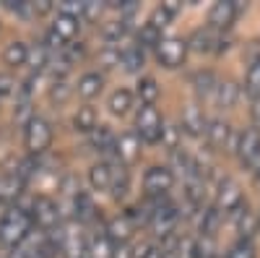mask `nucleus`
<instances>
[{
	"instance_id": "obj_1",
	"label": "nucleus",
	"mask_w": 260,
	"mask_h": 258,
	"mask_svg": "<svg viewBox=\"0 0 260 258\" xmlns=\"http://www.w3.org/2000/svg\"><path fill=\"white\" fill-rule=\"evenodd\" d=\"M34 232V222L29 217V209L24 206H8L0 217V245L6 248H21L26 243V238Z\"/></svg>"
},
{
	"instance_id": "obj_2",
	"label": "nucleus",
	"mask_w": 260,
	"mask_h": 258,
	"mask_svg": "<svg viewBox=\"0 0 260 258\" xmlns=\"http://www.w3.org/2000/svg\"><path fill=\"white\" fill-rule=\"evenodd\" d=\"M29 217L39 232H52L62 224V211L60 204H55L50 196H34L29 206Z\"/></svg>"
},
{
	"instance_id": "obj_3",
	"label": "nucleus",
	"mask_w": 260,
	"mask_h": 258,
	"mask_svg": "<svg viewBox=\"0 0 260 258\" xmlns=\"http://www.w3.org/2000/svg\"><path fill=\"white\" fill-rule=\"evenodd\" d=\"M52 123L42 115H34L29 120V125L24 128V144H26V152L31 157H39L45 154L47 149L52 146Z\"/></svg>"
},
{
	"instance_id": "obj_4",
	"label": "nucleus",
	"mask_w": 260,
	"mask_h": 258,
	"mask_svg": "<svg viewBox=\"0 0 260 258\" xmlns=\"http://www.w3.org/2000/svg\"><path fill=\"white\" fill-rule=\"evenodd\" d=\"M136 133L143 144L154 146L161 141V133H164V118L161 112L156 110L154 104H141V110L136 115Z\"/></svg>"
},
{
	"instance_id": "obj_5",
	"label": "nucleus",
	"mask_w": 260,
	"mask_h": 258,
	"mask_svg": "<svg viewBox=\"0 0 260 258\" xmlns=\"http://www.w3.org/2000/svg\"><path fill=\"white\" fill-rule=\"evenodd\" d=\"M177 224H180V206L172 204V201H167V198L159 201V206L154 209V214H151V219H148L151 232H154L156 238L167 240L169 235L177 232Z\"/></svg>"
},
{
	"instance_id": "obj_6",
	"label": "nucleus",
	"mask_w": 260,
	"mask_h": 258,
	"mask_svg": "<svg viewBox=\"0 0 260 258\" xmlns=\"http://www.w3.org/2000/svg\"><path fill=\"white\" fill-rule=\"evenodd\" d=\"M154 52H156V60H159L161 68L175 71L187 58V39H182V37H161V42L156 45Z\"/></svg>"
},
{
	"instance_id": "obj_7",
	"label": "nucleus",
	"mask_w": 260,
	"mask_h": 258,
	"mask_svg": "<svg viewBox=\"0 0 260 258\" xmlns=\"http://www.w3.org/2000/svg\"><path fill=\"white\" fill-rule=\"evenodd\" d=\"M175 185V175L167 164H154L146 169L143 175V190L146 198H167V193Z\"/></svg>"
},
{
	"instance_id": "obj_8",
	"label": "nucleus",
	"mask_w": 260,
	"mask_h": 258,
	"mask_svg": "<svg viewBox=\"0 0 260 258\" xmlns=\"http://www.w3.org/2000/svg\"><path fill=\"white\" fill-rule=\"evenodd\" d=\"M245 201L242 196V185L237 183L234 178H221L219 180V188H216V196H213V209L221 214V217H226V214L240 206Z\"/></svg>"
},
{
	"instance_id": "obj_9",
	"label": "nucleus",
	"mask_w": 260,
	"mask_h": 258,
	"mask_svg": "<svg viewBox=\"0 0 260 258\" xmlns=\"http://www.w3.org/2000/svg\"><path fill=\"white\" fill-rule=\"evenodd\" d=\"M240 8L242 6L237 3V0H216V3L211 6V11H208V26L213 32H226L234 24Z\"/></svg>"
},
{
	"instance_id": "obj_10",
	"label": "nucleus",
	"mask_w": 260,
	"mask_h": 258,
	"mask_svg": "<svg viewBox=\"0 0 260 258\" xmlns=\"http://www.w3.org/2000/svg\"><path fill=\"white\" fill-rule=\"evenodd\" d=\"M206 144L211 152H229V146H232V138H234V131H232V125L221 118H213L208 120L206 125Z\"/></svg>"
},
{
	"instance_id": "obj_11",
	"label": "nucleus",
	"mask_w": 260,
	"mask_h": 258,
	"mask_svg": "<svg viewBox=\"0 0 260 258\" xmlns=\"http://www.w3.org/2000/svg\"><path fill=\"white\" fill-rule=\"evenodd\" d=\"M221 34L219 32H213L211 26H201V29H195L187 39V50L192 52H201V55H208V52H216L219 55V47H221Z\"/></svg>"
},
{
	"instance_id": "obj_12",
	"label": "nucleus",
	"mask_w": 260,
	"mask_h": 258,
	"mask_svg": "<svg viewBox=\"0 0 260 258\" xmlns=\"http://www.w3.org/2000/svg\"><path fill=\"white\" fill-rule=\"evenodd\" d=\"M60 255L62 258H89L86 255V238L73 224L62 222V240H60Z\"/></svg>"
},
{
	"instance_id": "obj_13",
	"label": "nucleus",
	"mask_w": 260,
	"mask_h": 258,
	"mask_svg": "<svg viewBox=\"0 0 260 258\" xmlns=\"http://www.w3.org/2000/svg\"><path fill=\"white\" fill-rule=\"evenodd\" d=\"M141 146H143V141L138 138V133L136 131H125V133H120L117 136V141H115V157H117V162L120 164H133L138 157H141Z\"/></svg>"
},
{
	"instance_id": "obj_14",
	"label": "nucleus",
	"mask_w": 260,
	"mask_h": 258,
	"mask_svg": "<svg viewBox=\"0 0 260 258\" xmlns=\"http://www.w3.org/2000/svg\"><path fill=\"white\" fill-rule=\"evenodd\" d=\"M257 152H260V128L250 125V128H245V131H240V136H237L234 157L240 159V164L245 167Z\"/></svg>"
},
{
	"instance_id": "obj_15",
	"label": "nucleus",
	"mask_w": 260,
	"mask_h": 258,
	"mask_svg": "<svg viewBox=\"0 0 260 258\" xmlns=\"http://www.w3.org/2000/svg\"><path fill=\"white\" fill-rule=\"evenodd\" d=\"M115 141H117V136L112 133L110 125H96L94 131L89 133L91 149H96L102 157H107L104 162H117V157H115Z\"/></svg>"
},
{
	"instance_id": "obj_16",
	"label": "nucleus",
	"mask_w": 260,
	"mask_h": 258,
	"mask_svg": "<svg viewBox=\"0 0 260 258\" xmlns=\"http://www.w3.org/2000/svg\"><path fill=\"white\" fill-rule=\"evenodd\" d=\"M206 125H208V118L203 115V110L198 104H187L182 110V118H180V131L192 136V138H201L206 133Z\"/></svg>"
},
{
	"instance_id": "obj_17",
	"label": "nucleus",
	"mask_w": 260,
	"mask_h": 258,
	"mask_svg": "<svg viewBox=\"0 0 260 258\" xmlns=\"http://www.w3.org/2000/svg\"><path fill=\"white\" fill-rule=\"evenodd\" d=\"M104 232H107V238H110L115 245H127L130 238H133V232H136V224L130 222L125 214H117V217H112L110 222L104 224Z\"/></svg>"
},
{
	"instance_id": "obj_18",
	"label": "nucleus",
	"mask_w": 260,
	"mask_h": 258,
	"mask_svg": "<svg viewBox=\"0 0 260 258\" xmlns=\"http://www.w3.org/2000/svg\"><path fill=\"white\" fill-rule=\"evenodd\" d=\"M26 183L21 180L13 169L8 172H0V204H13L21 198V193H24Z\"/></svg>"
},
{
	"instance_id": "obj_19",
	"label": "nucleus",
	"mask_w": 260,
	"mask_h": 258,
	"mask_svg": "<svg viewBox=\"0 0 260 258\" xmlns=\"http://www.w3.org/2000/svg\"><path fill=\"white\" fill-rule=\"evenodd\" d=\"M112 250H115V243L107 238L104 227L94 230L89 238H86V255L89 258H112Z\"/></svg>"
},
{
	"instance_id": "obj_20",
	"label": "nucleus",
	"mask_w": 260,
	"mask_h": 258,
	"mask_svg": "<svg viewBox=\"0 0 260 258\" xmlns=\"http://www.w3.org/2000/svg\"><path fill=\"white\" fill-rule=\"evenodd\" d=\"M71 204H73V222H78V224H91V222L96 219V204H94V198H91L86 190H81Z\"/></svg>"
},
{
	"instance_id": "obj_21",
	"label": "nucleus",
	"mask_w": 260,
	"mask_h": 258,
	"mask_svg": "<svg viewBox=\"0 0 260 258\" xmlns=\"http://www.w3.org/2000/svg\"><path fill=\"white\" fill-rule=\"evenodd\" d=\"M102 89H104V76L99 73V71H89V73H83L81 78H78V83H76V92H78V97L81 99H96L99 94H102Z\"/></svg>"
},
{
	"instance_id": "obj_22",
	"label": "nucleus",
	"mask_w": 260,
	"mask_h": 258,
	"mask_svg": "<svg viewBox=\"0 0 260 258\" xmlns=\"http://www.w3.org/2000/svg\"><path fill=\"white\" fill-rule=\"evenodd\" d=\"M221 214L213 209V204L203 206L198 211V235H203V238H216V232H219L221 227Z\"/></svg>"
},
{
	"instance_id": "obj_23",
	"label": "nucleus",
	"mask_w": 260,
	"mask_h": 258,
	"mask_svg": "<svg viewBox=\"0 0 260 258\" xmlns=\"http://www.w3.org/2000/svg\"><path fill=\"white\" fill-rule=\"evenodd\" d=\"M112 164V180H110V193H112V198L115 201H122L127 196V190H130V172L125 164L120 162H110Z\"/></svg>"
},
{
	"instance_id": "obj_24",
	"label": "nucleus",
	"mask_w": 260,
	"mask_h": 258,
	"mask_svg": "<svg viewBox=\"0 0 260 258\" xmlns=\"http://www.w3.org/2000/svg\"><path fill=\"white\" fill-rule=\"evenodd\" d=\"M213 99H216V107H219V110H232V107L237 104V99H240V86H237V81H232V78L219 81Z\"/></svg>"
},
{
	"instance_id": "obj_25",
	"label": "nucleus",
	"mask_w": 260,
	"mask_h": 258,
	"mask_svg": "<svg viewBox=\"0 0 260 258\" xmlns=\"http://www.w3.org/2000/svg\"><path fill=\"white\" fill-rule=\"evenodd\" d=\"M120 66L125 73H138L146 66V52L138 45H127L120 50Z\"/></svg>"
},
{
	"instance_id": "obj_26",
	"label": "nucleus",
	"mask_w": 260,
	"mask_h": 258,
	"mask_svg": "<svg viewBox=\"0 0 260 258\" xmlns=\"http://www.w3.org/2000/svg\"><path fill=\"white\" fill-rule=\"evenodd\" d=\"M216 86H219V78H216L213 71H198L192 73V89L198 99H208L216 94Z\"/></svg>"
},
{
	"instance_id": "obj_27",
	"label": "nucleus",
	"mask_w": 260,
	"mask_h": 258,
	"mask_svg": "<svg viewBox=\"0 0 260 258\" xmlns=\"http://www.w3.org/2000/svg\"><path fill=\"white\" fill-rule=\"evenodd\" d=\"M62 42H71L78 32H81V18H73V16H65V13H57L52 26H50Z\"/></svg>"
},
{
	"instance_id": "obj_28",
	"label": "nucleus",
	"mask_w": 260,
	"mask_h": 258,
	"mask_svg": "<svg viewBox=\"0 0 260 258\" xmlns=\"http://www.w3.org/2000/svg\"><path fill=\"white\" fill-rule=\"evenodd\" d=\"M26 55H29V45L21 39H13L6 45L3 50V63L8 68H18V66H26Z\"/></svg>"
},
{
	"instance_id": "obj_29",
	"label": "nucleus",
	"mask_w": 260,
	"mask_h": 258,
	"mask_svg": "<svg viewBox=\"0 0 260 258\" xmlns=\"http://www.w3.org/2000/svg\"><path fill=\"white\" fill-rule=\"evenodd\" d=\"M96 125H99V118H96V110H94V107H91V104L78 107L76 115H73V128H76V131L89 136Z\"/></svg>"
},
{
	"instance_id": "obj_30",
	"label": "nucleus",
	"mask_w": 260,
	"mask_h": 258,
	"mask_svg": "<svg viewBox=\"0 0 260 258\" xmlns=\"http://www.w3.org/2000/svg\"><path fill=\"white\" fill-rule=\"evenodd\" d=\"M110 180H112V164L110 162H96L89 169V185L94 190H110Z\"/></svg>"
},
{
	"instance_id": "obj_31",
	"label": "nucleus",
	"mask_w": 260,
	"mask_h": 258,
	"mask_svg": "<svg viewBox=\"0 0 260 258\" xmlns=\"http://www.w3.org/2000/svg\"><path fill=\"white\" fill-rule=\"evenodd\" d=\"M130 29V18H115V21H107V24L102 26V39L107 42V45H115L127 34Z\"/></svg>"
},
{
	"instance_id": "obj_32",
	"label": "nucleus",
	"mask_w": 260,
	"mask_h": 258,
	"mask_svg": "<svg viewBox=\"0 0 260 258\" xmlns=\"http://www.w3.org/2000/svg\"><path fill=\"white\" fill-rule=\"evenodd\" d=\"M50 58H52V52L42 45H31L29 47V55H26V66L31 68V73L37 76V73H42V71H47V63H50Z\"/></svg>"
},
{
	"instance_id": "obj_33",
	"label": "nucleus",
	"mask_w": 260,
	"mask_h": 258,
	"mask_svg": "<svg viewBox=\"0 0 260 258\" xmlns=\"http://www.w3.org/2000/svg\"><path fill=\"white\" fill-rule=\"evenodd\" d=\"M159 92H161V89H159L156 78L143 76V78L138 81V86H136V94H133V97H138V102H141V104H156Z\"/></svg>"
},
{
	"instance_id": "obj_34",
	"label": "nucleus",
	"mask_w": 260,
	"mask_h": 258,
	"mask_svg": "<svg viewBox=\"0 0 260 258\" xmlns=\"http://www.w3.org/2000/svg\"><path fill=\"white\" fill-rule=\"evenodd\" d=\"M133 99L136 97H133V92H130V89H115L112 97H110V112L117 115V118L127 115L130 107H133Z\"/></svg>"
},
{
	"instance_id": "obj_35",
	"label": "nucleus",
	"mask_w": 260,
	"mask_h": 258,
	"mask_svg": "<svg viewBox=\"0 0 260 258\" xmlns=\"http://www.w3.org/2000/svg\"><path fill=\"white\" fill-rule=\"evenodd\" d=\"M159 42H161V32H159V29H154V26H151L148 21H146V24L138 29V39H136V45L146 52V50H156Z\"/></svg>"
},
{
	"instance_id": "obj_36",
	"label": "nucleus",
	"mask_w": 260,
	"mask_h": 258,
	"mask_svg": "<svg viewBox=\"0 0 260 258\" xmlns=\"http://www.w3.org/2000/svg\"><path fill=\"white\" fill-rule=\"evenodd\" d=\"M245 94L250 99H257L260 97V58L250 63L247 68V76H245Z\"/></svg>"
},
{
	"instance_id": "obj_37",
	"label": "nucleus",
	"mask_w": 260,
	"mask_h": 258,
	"mask_svg": "<svg viewBox=\"0 0 260 258\" xmlns=\"http://www.w3.org/2000/svg\"><path fill=\"white\" fill-rule=\"evenodd\" d=\"M192 253H195V258H219V243H216V238L198 235L195 245H192Z\"/></svg>"
},
{
	"instance_id": "obj_38",
	"label": "nucleus",
	"mask_w": 260,
	"mask_h": 258,
	"mask_svg": "<svg viewBox=\"0 0 260 258\" xmlns=\"http://www.w3.org/2000/svg\"><path fill=\"white\" fill-rule=\"evenodd\" d=\"M96 66L102 71H110V68H117L120 66V47L115 45H104L96 55Z\"/></svg>"
},
{
	"instance_id": "obj_39",
	"label": "nucleus",
	"mask_w": 260,
	"mask_h": 258,
	"mask_svg": "<svg viewBox=\"0 0 260 258\" xmlns=\"http://www.w3.org/2000/svg\"><path fill=\"white\" fill-rule=\"evenodd\" d=\"M161 144L169 149V152H175V149L182 146V131L180 125H172V123H164V133H161Z\"/></svg>"
},
{
	"instance_id": "obj_40",
	"label": "nucleus",
	"mask_w": 260,
	"mask_h": 258,
	"mask_svg": "<svg viewBox=\"0 0 260 258\" xmlns=\"http://www.w3.org/2000/svg\"><path fill=\"white\" fill-rule=\"evenodd\" d=\"M226 258H257V248H255L252 240H242V238H240V240L229 248Z\"/></svg>"
},
{
	"instance_id": "obj_41",
	"label": "nucleus",
	"mask_w": 260,
	"mask_h": 258,
	"mask_svg": "<svg viewBox=\"0 0 260 258\" xmlns=\"http://www.w3.org/2000/svg\"><path fill=\"white\" fill-rule=\"evenodd\" d=\"M31 118H34L31 102H29V99H21V97H18V102H16V107H13V120H16V123H18L21 128H26Z\"/></svg>"
},
{
	"instance_id": "obj_42",
	"label": "nucleus",
	"mask_w": 260,
	"mask_h": 258,
	"mask_svg": "<svg viewBox=\"0 0 260 258\" xmlns=\"http://www.w3.org/2000/svg\"><path fill=\"white\" fill-rule=\"evenodd\" d=\"M71 92H73V89L68 86V81H52L47 97H50V102H52V104H62V102H68Z\"/></svg>"
},
{
	"instance_id": "obj_43",
	"label": "nucleus",
	"mask_w": 260,
	"mask_h": 258,
	"mask_svg": "<svg viewBox=\"0 0 260 258\" xmlns=\"http://www.w3.org/2000/svg\"><path fill=\"white\" fill-rule=\"evenodd\" d=\"M172 21H175V16H172L167 8H161V6H156L154 8V13H151V18H148V24L154 26V29H159V32H164Z\"/></svg>"
},
{
	"instance_id": "obj_44",
	"label": "nucleus",
	"mask_w": 260,
	"mask_h": 258,
	"mask_svg": "<svg viewBox=\"0 0 260 258\" xmlns=\"http://www.w3.org/2000/svg\"><path fill=\"white\" fill-rule=\"evenodd\" d=\"M133 258H161V248L151 245V243H141L133 248Z\"/></svg>"
},
{
	"instance_id": "obj_45",
	"label": "nucleus",
	"mask_w": 260,
	"mask_h": 258,
	"mask_svg": "<svg viewBox=\"0 0 260 258\" xmlns=\"http://www.w3.org/2000/svg\"><path fill=\"white\" fill-rule=\"evenodd\" d=\"M18 92V83L11 73H0V99L8 97V94H16Z\"/></svg>"
},
{
	"instance_id": "obj_46",
	"label": "nucleus",
	"mask_w": 260,
	"mask_h": 258,
	"mask_svg": "<svg viewBox=\"0 0 260 258\" xmlns=\"http://www.w3.org/2000/svg\"><path fill=\"white\" fill-rule=\"evenodd\" d=\"M107 6L104 3H83V13H81V21H99L102 11Z\"/></svg>"
},
{
	"instance_id": "obj_47",
	"label": "nucleus",
	"mask_w": 260,
	"mask_h": 258,
	"mask_svg": "<svg viewBox=\"0 0 260 258\" xmlns=\"http://www.w3.org/2000/svg\"><path fill=\"white\" fill-rule=\"evenodd\" d=\"M57 13L81 18V13H83V3H76V0H65V3H60V11H57Z\"/></svg>"
},
{
	"instance_id": "obj_48",
	"label": "nucleus",
	"mask_w": 260,
	"mask_h": 258,
	"mask_svg": "<svg viewBox=\"0 0 260 258\" xmlns=\"http://www.w3.org/2000/svg\"><path fill=\"white\" fill-rule=\"evenodd\" d=\"M31 6V16H45L52 11V3L50 0H39V3H29Z\"/></svg>"
},
{
	"instance_id": "obj_49",
	"label": "nucleus",
	"mask_w": 260,
	"mask_h": 258,
	"mask_svg": "<svg viewBox=\"0 0 260 258\" xmlns=\"http://www.w3.org/2000/svg\"><path fill=\"white\" fill-rule=\"evenodd\" d=\"M112 258H133V245H115L112 250Z\"/></svg>"
},
{
	"instance_id": "obj_50",
	"label": "nucleus",
	"mask_w": 260,
	"mask_h": 258,
	"mask_svg": "<svg viewBox=\"0 0 260 258\" xmlns=\"http://www.w3.org/2000/svg\"><path fill=\"white\" fill-rule=\"evenodd\" d=\"M161 8H167L172 16H177L182 11V3H180V0H167V3H161Z\"/></svg>"
},
{
	"instance_id": "obj_51",
	"label": "nucleus",
	"mask_w": 260,
	"mask_h": 258,
	"mask_svg": "<svg viewBox=\"0 0 260 258\" xmlns=\"http://www.w3.org/2000/svg\"><path fill=\"white\" fill-rule=\"evenodd\" d=\"M252 120H255V128H260V97L257 99H252Z\"/></svg>"
},
{
	"instance_id": "obj_52",
	"label": "nucleus",
	"mask_w": 260,
	"mask_h": 258,
	"mask_svg": "<svg viewBox=\"0 0 260 258\" xmlns=\"http://www.w3.org/2000/svg\"><path fill=\"white\" fill-rule=\"evenodd\" d=\"M8 258H29V253H26L24 248H13V250L8 253Z\"/></svg>"
},
{
	"instance_id": "obj_53",
	"label": "nucleus",
	"mask_w": 260,
	"mask_h": 258,
	"mask_svg": "<svg viewBox=\"0 0 260 258\" xmlns=\"http://www.w3.org/2000/svg\"><path fill=\"white\" fill-rule=\"evenodd\" d=\"M257 235H260V214H257Z\"/></svg>"
},
{
	"instance_id": "obj_54",
	"label": "nucleus",
	"mask_w": 260,
	"mask_h": 258,
	"mask_svg": "<svg viewBox=\"0 0 260 258\" xmlns=\"http://www.w3.org/2000/svg\"><path fill=\"white\" fill-rule=\"evenodd\" d=\"M255 183H257V188H260V175H257V178H255Z\"/></svg>"
},
{
	"instance_id": "obj_55",
	"label": "nucleus",
	"mask_w": 260,
	"mask_h": 258,
	"mask_svg": "<svg viewBox=\"0 0 260 258\" xmlns=\"http://www.w3.org/2000/svg\"><path fill=\"white\" fill-rule=\"evenodd\" d=\"M219 258H224V255H219Z\"/></svg>"
}]
</instances>
